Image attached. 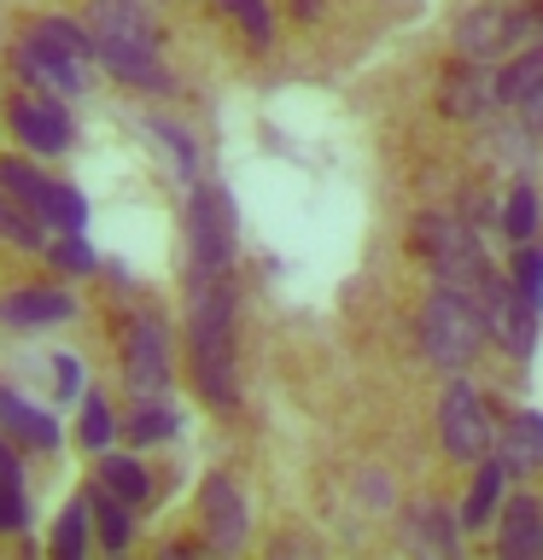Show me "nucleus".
I'll return each mask as SVG.
<instances>
[{
    "label": "nucleus",
    "mask_w": 543,
    "mask_h": 560,
    "mask_svg": "<svg viewBox=\"0 0 543 560\" xmlns=\"http://www.w3.org/2000/svg\"><path fill=\"white\" fill-rule=\"evenodd\" d=\"M112 432H117V420H112V409H105V397L88 392L82 397V427H77L82 450H105V444H112Z\"/></svg>",
    "instance_id": "a878e982"
},
{
    "label": "nucleus",
    "mask_w": 543,
    "mask_h": 560,
    "mask_svg": "<svg viewBox=\"0 0 543 560\" xmlns=\"http://www.w3.org/2000/svg\"><path fill=\"white\" fill-rule=\"evenodd\" d=\"M538 82H543V42H538V47H525L520 59H515V65H508L502 77H497V100H508V105H520V100L532 94Z\"/></svg>",
    "instance_id": "412c9836"
},
{
    "label": "nucleus",
    "mask_w": 543,
    "mask_h": 560,
    "mask_svg": "<svg viewBox=\"0 0 543 560\" xmlns=\"http://www.w3.org/2000/svg\"><path fill=\"white\" fill-rule=\"evenodd\" d=\"M0 192H7L12 205H24L35 222H47L59 182H53V175H42V170L30 164V158H0Z\"/></svg>",
    "instance_id": "ddd939ff"
},
{
    "label": "nucleus",
    "mask_w": 543,
    "mask_h": 560,
    "mask_svg": "<svg viewBox=\"0 0 543 560\" xmlns=\"http://www.w3.org/2000/svg\"><path fill=\"white\" fill-rule=\"evenodd\" d=\"M47 257H53L59 275H94V252H88L82 234H65L59 245H47Z\"/></svg>",
    "instance_id": "cd10ccee"
},
{
    "label": "nucleus",
    "mask_w": 543,
    "mask_h": 560,
    "mask_svg": "<svg viewBox=\"0 0 543 560\" xmlns=\"http://www.w3.org/2000/svg\"><path fill=\"white\" fill-rule=\"evenodd\" d=\"M438 420H444V450L455 455V462H485V450H490V409H485V397L473 392V385H450Z\"/></svg>",
    "instance_id": "6e6552de"
},
{
    "label": "nucleus",
    "mask_w": 543,
    "mask_h": 560,
    "mask_svg": "<svg viewBox=\"0 0 543 560\" xmlns=\"http://www.w3.org/2000/svg\"><path fill=\"white\" fill-rule=\"evenodd\" d=\"M53 368H59V397L77 402V397H82V362H77V357H59Z\"/></svg>",
    "instance_id": "2f4dec72"
},
{
    "label": "nucleus",
    "mask_w": 543,
    "mask_h": 560,
    "mask_svg": "<svg viewBox=\"0 0 543 560\" xmlns=\"http://www.w3.org/2000/svg\"><path fill=\"white\" fill-rule=\"evenodd\" d=\"M298 7H304V12H315V0H298Z\"/></svg>",
    "instance_id": "f704fd0d"
},
{
    "label": "nucleus",
    "mask_w": 543,
    "mask_h": 560,
    "mask_svg": "<svg viewBox=\"0 0 543 560\" xmlns=\"http://www.w3.org/2000/svg\"><path fill=\"white\" fill-rule=\"evenodd\" d=\"M532 24L538 18H525V12L480 7V12H467L462 24H455V47H462V59H490V52H502V47H520V35Z\"/></svg>",
    "instance_id": "9d476101"
},
{
    "label": "nucleus",
    "mask_w": 543,
    "mask_h": 560,
    "mask_svg": "<svg viewBox=\"0 0 543 560\" xmlns=\"http://www.w3.org/2000/svg\"><path fill=\"white\" fill-rule=\"evenodd\" d=\"M175 427H182V420H175L170 409H158V402H147L140 415H129V438H135V444H158V438H175Z\"/></svg>",
    "instance_id": "bb28decb"
},
{
    "label": "nucleus",
    "mask_w": 543,
    "mask_h": 560,
    "mask_svg": "<svg viewBox=\"0 0 543 560\" xmlns=\"http://www.w3.org/2000/svg\"><path fill=\"white\" fill-rule=\"evenodd\" d=\"M88 537H94V508H88V497H77L59 514V525H53V542L47 549L59 555V560H77V555H88Z\"/></svg>",
    "instance_id": "6ab92c4d"
},
{
    "label": "nucleus",
    "mask_w": 543,
    "mask_h": 560,
    "mask_svg": "<svg viewBox=\"0 0 543 560\" xmlns=\"http://www.w3.org/2000/svg\"><path fill=\"white\" fill-rule=\"evenodd\" d=\"M88 30H94V59L112 77L135 88H164L158 70V24L147 0H88Z\"/></svg>",
    "instance_id": "f03ea898"
},
{
    "label": "nucleus",
    "mask_w": 543,
    "mask_h": 560,
    "mask_svg": "<svg viewBox=\"0 0 543 560\" xmlns=\"http://www.w3.org/2000/svg\"><path fill=\"white\" fill-rule=\"evenodd\" d=\"M42 222H30V217H18V210L0 199V240H12L18 252H42V234H35Z\"/></svg>",
    "instance_id": "c85d7f7f"
},
{
    "label": "nucleus",
    "mask_w": 543,
    "mask_h": 560,
    "mask_svg": "<svg viewBox=\"0 0 543 560\" xmlns=\"http://www.w3.org/2000/svg\"><path fill=\"white\" fill-rule=\"evenodd\" d=\"M502 467H543V415H515V427L502 432Z\"/></svg>",
    "instance_id": "f3484780"
},
{
    "label": "nucleus",
    "mask_w": 543,
    "mask_h": 560,
    "mask_svg": "<svg viewBox=\"0 0 543 560\" xmlns=\"http://www.w3.org/2000/svg\"><path fill=\"white\" fill-rule=\"evenodd\" d=\"M502 462H480V479H473V490H467V508H462V520L467 525H485L490 520V508H497V490H502Z\"/></svg>",
    "instance_id": "4be33fe9"
},
{
    "label": "nucleus",
    "mask_w": 543,
    "mask_h": 560,
    "mask_svg": "<svg viewBox=\"0 0 543 560\" xmlns=\"http://www.w3.org/2000/svg\"><path fill=\"white\" fill-rule=\"evenodd\" d=\"M502 234H508V240H520V245L538 234V192L525 187V182H520L515 192H508V210H502Z\"/></svg>",
    "instance_id": "393cba45"
},
{
    "label": "nucleus",
    "mask_w": 543,
    "mask_h": 560,
    "mask_svg": "<svg viewBox=\"0 0 543 560\" xmlns=\"http://www.w3.org/2000/svg\"><path fill=\"white\" fill-rule=\"evenodd\" d=\"M88 508H94V532H100V542L105 549H129V537H135V525H129V502L123 497H112L105 485H94L88 490Z\"/></svg>",
    "instance_id": "dca6fc26"
},
{
    "label": "nucleus",
    "mask_w": 543,
    "mask_h": 560,
    "mask_svg": "<svg viewBox=\"0 0 543 560\" xmlns=\"http://www.w3.org/2000/svg\"><path fill=\"white\" fill-rule=\"evenodd\" d=\"M538 542H543V514H538L532 497H520L502 520V555H532Z\"/></svg>",
    "instance_id": "aec40b11"
},
{
    "label": "nucleus",
    "mask_w": 543,
    "mask_h": 560,
    "mask_svg": "<svg viewBox=\"0 0 543 560\" xmlns=\"http://www.w3.org/2000/svg\"><path fill=\"white\" fill-rule=\"evenodd\" d=\"M485 105H490V82H485L480 59L455 65L450 77H444V112H450V117H480Z\"/></svg>",
    "instance_id": "2eb2a0df"
},
{
    "label": "nucleus",
    "mask_w": 543,
    "mask_h": 560,
    "mask_svg": "<svg viewBox=\"0 0 543 560\" xmlns=\"http://www.w3.org/2000/svg\"><path fill=\"white\" fill-rule=\"evenodd\" d=\"M12 70L24 77V88H42V94H82L88 88V59H65V52L30 42V35L18 42Z\"/></svg>",
    "instance_id": "1a4fd4ad"
},
{
    "label": "nucleus",
    "mask_w": 543,
    "mask_h": 560,
    "mask_svg": "<svg viewBox=\"0 0 543 560\" xmlns=\"http://www.w3.org/2000/svg\"><path fill=\"white\" fill-rule=\"evenodd\" d=\"M222 7L240 18L245 35H252L257 47H269V35H275V30H269V12H263V0H222Z\"/></svg>",
    "instance_id": "7c9ffc66"
},
{
    "label": "nucleus",
    "mask_w": 543,
    "mask_h": 560,
    "mask_svg": "<svg viewBox=\"0 0 543 560\" xmlns=\"http://www.w3.org/2000/svg\"><path fill=\"white\" fill-rule=\"evenodd\" d=\"M409 549H432V555H450V549H455V532H450V520L438 514V508H415V520H409Z\"/></svg>",
    "instance_id": "5701e85b"
},
{
    "label": "nucleus",
    "mask_w": 543,
    "mask_h": 560,
    "mask_svg": "<svg viewBox=\"0 0 543 560\" xmlns=\"http://www.w3.org/2000/svg\"><path fill=\"white\" fill-rule=\"evenodd\" d=\"M30 525V502L18 479H0V532H24Z\"/></svg>",
    "instance_id": "c756f323"
},
{
    "label": "nucleus",
    "mask_w": 543,
    "mask_h": 560,
    "mask_svg": "<svg viewBox=\"0 0 543 560\" xmlns=\"http://www.w3.org/2000/svg\"><path fill=\"white\" fill-rule=\"evenodd\" d=\"M100 485L112 490V497H123L129 508H140L152 497V479H147V467H140L135 455H105V462H100Z\"/></svg>",
    "instance_id": "a211bd4d"
},
{
    "label": "nucleus",
    "mask_w": 543,
    "mask_h": 560,
    "mask_svg": "<svg viewBox=\"0 0 543 560\" xmlns=\"http://www.w3.org/2000/svg\"><path fill=\"white\" fill-rule=\"evenodd\" d=\"M0 479H24V467H18V455L7 444V432H0Z\"/></svg>",
    "instance_id": "72a5a7b5"
},
{
    "label": "nucleus",
    "mask_w": 543,
    "mask_h": 560,
    "mask_svg": "<svg viewBox=\"0 0 543 560\" xmlns=\"http://www.w3.org/2000/svg\"><path fill=\"white\" fill-rule=\"evenodd\" d=\"M7 122H12V140H18L24 152H35V158H59V152L70 147V117H65V105L53 100V94H42V88L18 94L12 112H7Z\"/></svg>",
    "instance_id": "423d86ee"
},
{
    "label": "nucleus",
    "mask_w": 543,
    "mask_h": 560,
    "mask_svg": "<svg viewBox=\"0 0 543 560\" xmlns=\"http://www.w3.org/2000/svg\"><path fill=\"white\" fill-rule=\"evenodd\" d=\"M187 245H193V275H222L234 262V205L222 187L199 182L187 199Z\"/></svg>",
    "instance_id": "20e7f679"
},
{
    "label": "nucleus",
    "mask_w": 543,
    "mask_h": 560,
    "mask_svg": "<svg viewBox=\"0 0 543 560\" xmlns=\"http://www.w3.org/2000/svg\"><path fill=\"white\" fill-rule=\"evenodd\" d=\"M520 117H525V129H532V135H543V82L520 100Z\"/></svg>",
    "instance_id": "473e14b6"
},
{
    "label": "nucleus",
    "mask_w": 543,
    "mask_h": 560,
    "mask_svg": "<svg viewBox=\"0 0 543 560\" xmlns=\"http://www.w3.org/2000/svg\"><path fill=\"white\" fill-rule=\"evenodd\" d=\"M199 520H205V537L217 542V549H240L245 542V497L228 479H205Z\"/></svg>",
    "instance_id": "f8f14e48"
},
{
    "label": "nucleus",
    "mask_w": 543,
    "mask_h": 560,
    "mask_svg": "<svg viewBox=\"0 0 543 560\" xmlns=\"http://www.w3.org/2000/svg\"><path fill=\"white\" fill-rule=\"evenodd\" d=\"M123 380L140 397H158L170 385V332L158 315H140L129 327V345H123Z\"/></svg>",
    "instance_id": "0eeeda50"
},
{
    "label": "nucleus",
    "mask_w": 543,
    "mask_h": 560,
    "mask_svg": "<svg viewBox=\"0 0 543 560\" xmlns=\"http://www.w3.org/2000/svg\"><path fill=\"white\" fill-rule=\"evenodd\" d=\"M485 310H473L462 292H432L427 310H420V345H427V357L438 368H450V374H462V368L480 357L485 345Z\"/></svg>",
    "instance_id": "7ed1b4c3"
},
{
    "label": "nucleus",
    "mask_w": 543,
    "mask_h": 560,
    "mask_svg": "<svg viewBox=\"0 0 543 560\" xmlns=\"http://www.w3.org/2000/svg\"><path fill=\"white\" fill-rule=\"evenodd\" d=\"M515 298L532 315H543V252H532V245H520L515 257Z\"/></svg>",
    "instance_id": "b1692460"
},
{
    "label": "nucleus",
    "mask_w": 543,
    "mask_h": 560,
    "mask_svg": "<svg viewBox=\"0 0 543 560\" xmlns=\"http://www.w3.org/2000/svg\"><path fill=\"white\" fill-rule=\"evenodd\" d=\"M420 245H427L438 280H450V287L480 292L485 280H490V262H485V252H480V234H467L462 222H450V217L420 222Z\"/></svg>",
    "instance_id": "39448f33"
},
{
    "label": "nucleus",
    "mask_w": 543,
    "mask_h": 560,
    "mask_svg": "<svg viewBox=\"0 0 543 560\" xmlns=\"http://www.w3.org/2000/svg\"><path fill=\"white\" fill-rule=\"evenodd\" d=\"M187 345H193V380H199L205 402L234 409L240 362H234V292H228V269L222 275H193Z\"/></svg>",
    "instance_id": "f257e3e1"
},
{
    "label": "nucleus",
    "mask_w": 543,
    "mask_h": 560,
    "mask_svg": "<svg viewBox=\"0 0 543 560\" xmlns=\"http://www.w3.org/2000/svg\"><path fill=\"white\" fill-rule=\"evenodd\" d=\"M0 432L18 438V444H35V450H59V420L47 409H35V402H24L18 392H7V385H0Z\"/></svg>",
    "instance_id": "4468645a"
},
{
    "label": "nucleus",
    "mask_w": 543,
    "mask_h": 560,
    "mask_svg": "<svg viewBox=\"0 0 543 560\" xmlns=\"http://www.w3.org/2000/svg\"><path fill=\"white\" fill-rule=\"evenodd\" d=\"M77 315V298L59 292V287H24V292H7L0 298V327L12 332H35V327H59Z\"/></svg>",
    "instance_id": "9b49d317"
}]
</instances>
